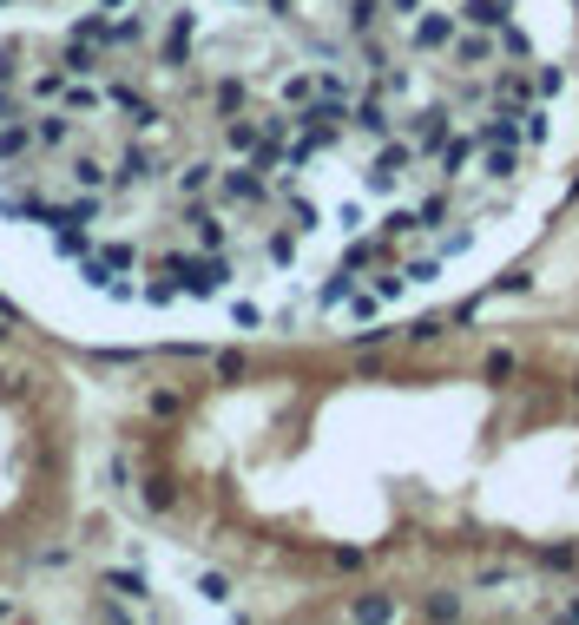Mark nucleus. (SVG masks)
<instances>
[{"label":"nucleus","instance_id":"f257e3e1","mask_svg":"<svg viewBox=\"0 0 579 625\" xmlns=\"http://www.w3.org/2000/svg\"><path fill=\"white\" fill-rule=\"evenodd\" d=\"M172 270L185 277L191 297H218L224 277H231V270H224V257H172Z\"/></svg>","mask_w":579,"mask_h":625},{"label":"nucleus","instance_id":"f03ea898","mask_svg":"<svg viewBox=\"0 0 579 625\" xmlns=\"http://www.w3.org/2000/svg\"><path fill=\"white\" fill-rule=\"evenodd\" d=\"M454 33H461V14H441V7H422V14H415V47L422 53H448Z\"/></svg>","mask_w":579,"mask_h":625},{"label":"nucleus","instance_id":"7ed1b4c3","mask_svg":"<svg viewBox=\"0 0 579 625\" xmlns=\"http://www.w3.org/2000/svg\"><path fill=\"white\" fill-rule=\"evenodd\" d=\"M520 382V349L514 343H494L481 356V389H494V395H507Z\"/></svg>","mask_w":579,"mask_h":625},{"label":"nucleus","instance_id":"20e7f679","mask_svg":"<svg viewBox=\"0 0 579 625\" xmlns=\"http://www.w3.org/2000/svg\"><path fill=\"white\" fill-rule=\"evenodd\" d=\"M461 14V27H481V33H501L507 20H514V0H461L454 7Z\"/></svg>","mask_w":579,"mask_h":625},{"label":"nucleus","instance_id":"39448f33","mask_svg":"<svg viewBox=\"0 0 579 625\" xmlns=\"http://www.w3.org/2000/svg\"><path fill=\"white\" fill-rule=\"evenodd\" d=\"M454 66H494V33H481V27H461L454 33Z\"/></svg>","mask_w":579,"mask_h":625},{"label":"nucleus","instance_id":"423d86ee","mask_svg":"<svg viewBox=\"0 0 579 625\" xmlns=\"http://www.w3.org/2000/svg\"><path fill=\"white\" fill-rule=\"evenodd\" d=\"M408 132H415V152H441V145H448V112L441 106H428V112H415V119H408Z\"/></svg>","mask_w":579,"mask_h":625},{"label":"nucleus","instance_id":"0eeeda50","mask_svg":"<svg viewBox=\"0 0 579 625\" xmlns=\"http://www.w3.org/2000/svg\"><path fill=\"white\" fill-rule=\"evenodd\" d=\"M461 612H468V599L454 593V586H428V593H422V619H435V625H454Z\"/></svg>","mask_w":579,"mask_h":625},{"label":"nucleus","instance_id":"6e6552de","mask_svg":"<svg viewBox=\"0 0 579 625\" xmlns=\"http://www.w3.org/2000/svg\"><path fill=\"white\" fill-rule=\"evenodd\" d=\"M533 566H540V573H579V540H547V547H533Z\"/></svg>","mask_w":579,"mask_h":625},{"label":"nucleus","instance_id":"1a4fd4ad","mask_svg":"<svg viewBox=\"0 0 579 625\" xmlns=\"http://www.w3.org/2000/svg\"><path fill=\"white\" fill-rule=\"evenodd\" d=\"M139 500L152 507V514H172V507H178V481H172V474H145Z\"/></svg>","mask_w":579,"mask_h":625},{"label":"nucleus","instance_id":"9d476101","mask_svg":"<svg viewBox=\"0 0 579 625\" xmlns=\"http://www.w3.org/2000/svg\"><path fill=\"white\" fill-rule=\"evenodd\" d=\"M395 612H402V599L395 593H362V599H349V619H395Z\"/></svg>","mask_w":579,"mask_h":625},{"label":"nucleus","instance_id":"9b49d317","mask_svg":"<svg viewBox=\"0 0 579 625\" xmlns=\"http://www.w3.org/2000/svg\"><path fill=\"white\" fill-rule=\"evenodd\" d=\"M448 329H454V323H448V316H415V323H408V329H402V343H415V349H435V343H441V336H448Z\"/></svg>","mask_w":579,"mask_h":625},{"label":"nucleus","instance_id":"f8f14e48","mask_svg":"<svg viewBox=\"0 0 579 625\" xmlns=\"http://www.w3.org/2000/svg\"><path fill=\"white\" fill-rule=\"evenodd\" d=\"M349 119H356L362 132H369V139H389V106H382V99H362V106L349 112Z\"/></svg>","mask_w":579,"mask_h":625},{"label":"nucleus","instance_id":"ddd939ff","mask_svg":"<svg viewBox=\"0 0 579 625\" xmlns=\"http://www.w3.org/2000/svg\"><path fill=\"white\" fill-rule=\"evenodd\" d=\"M533 290V270L527 264H514V270H501V277L487 283V297H527Z\"/></svg>","mask_w":579,"mask_h":625},{"label":"nucleus","instance_id":"4468645a","mask_svg":"<svg viewBox=\"0 0 579 625\" xmlns=\"http://www.w3.org/2000/svg\"><path fill=\"white\" fill-rule=\"evenodd\" d=\"M514 165H520L514 145H487V152H481V172L487 178H514Z\"/></svg>","mask_w":579,"mask_h":625},{"label":"nucleus","instance_id":"2eb2a0df","mask_svg":"<svg viewBox=\"0 0 579 625\" xmlns=\"http://www.w3.org/2000/svg\"><path fill=\"white\" fill-rule=\"evenodd\" d=\"M382 14H389V0H349V33H369Z\"/></svg>","mask_w":579,"mask_h":625},{"label":"nucleus","instance_id":"dca6fc26","mask_svg":"<svg viewBox=\"0 0 579 625\" xmlns=\"http://www.w3.org/2000/svg\"><path fill=\"white\" fill-rule=\"evenodd\" d=\"M224 139H231V152H257V145H264V125L231 119V132H224Z\"/></svg>","mask_w":579,"mask_h":625},{"label":"nucleus","instance_id":"f3484780","mask_svg":"<svg viewBox=\"0 0 579 625\" xmlns=\"http://www.w3.org/2000/svg\"><path fill=\"white\" fill-rule=\"evenodd\" d=\"M191 231H198V244H204V250H224V218L198 211V218H191Z\"/></svg>","mask_w":579,"mask_h":625},{"label":"nucleus","instance_id":"a211bd4d","mask_svg":"<svg viewBox=\"0 0 579 625\" xmlns=\"http://www.w3.org/2000/svg\"><path fill=\"white\" fill-rule=\"evenodd\" d=\"M283 99H290V106H310V99H316V79L310 73H290V79H283Z\"/></svg>","mask_w":579,"mask_h":625},{"label":"nucleus","instance_id":"6ab92c4d","mask_svg":"<svg viewBox=\"0 0 579 625\" xmlns=\"http://www.w3.org/2000/svg\"><path fill=\"white\" fill-rule=\"evenodd\" d=\"M33 132H40V145H66V139H73V125H66V112H53V119H40Z\"/></svg>","mask_w":579,"mask_h":625},{"label":"nucleus","instance_id":"aec40b11","mask_svg":"<svg viewBox=\"0 0 579 625\" xmlns=\"http://www.w3.org/2000/svg\"><path fill=\"white\" fill-rule=\"evenodd\" d=\"M329 566H336V573H362V566H369V547H336Z\"/></svg>","mask_w":579,"mask_h":625},{"label":"nucleus","instance_id":"412c9836","mask_svg":"<svg viewBox=\"0 0 579 625\" xmlns=\"http://www.w3.org/2000/svg\"><path fill=\"white\" fill-rule=\"evenodd\" d=\"M145 408H152L158 422H172V415H178V408H185V402H178L172 389H152V395H145Z\"/></svg>","mask_w":579,"mask_h":625},{"label":"nucleus","instance_id":"4be33fe9","mask_svg":"<svg viewBox=\"0 0 579 625\" xmlns=\"http://www.w3.org/2000/svg\"><path fill=\"white\" fill-rule=\"evenodd\" d=\"M441 218H448V191H435V198H422V211H415V224H428V231H435Z\"/></svg>","mask_w":579,"mask_h":625},{"label":"nucleus","instance_id":"5701e85b","mask_svg":"<svg viewBox=\"0 0 579 625\" xmlns=\"http://www.w3.org/2000/svg\"><path fill=\"white\" fill-rule=\"evenodd\" d=\"M27 139H33V125H7V132H0V158L27 152Z\"/></svg>","mask_w":579,"mask_h":625},{"label":"nucleus","instance_id":"b1692460","mask_svg":"<svg viewBox=\"0 0 579 625\" xmlns=\"http://www.w3.org/2000/svg\"><path fill=\"white\" fill-rule=\"evenodd\" d=\"M211 178H218V165H191V172L178 178V185H185L191 198H198V191H211Z\"/></svg>","mask_w":579,"mask_h":625},{"label":"nucleus","instance_id":"393cba45","mask_svg":"<svg viewBox=\"0 0 579 625\" xmlns=\"http://www.w3.org/2000/svg\"><path fill=\"white\" fill-rule=\"evenodd\" d=\"M244 369H251V362H244V349H224V356H218V375H224V382H244Z\"/></svg>","mask_w":579,"mask_h":625},{"label":"nucleus","instance_id":"a878e982","mask_svg":"<svg viewBox=\"0 0 579 625\" xmlns=\"http://www.w3.org/2000/svg\"><path fill=\"white\" fill-rule=\"evenodd\" d=\"M198 593H204V599H218V606H224V599H231V579H224V573H198Z\"/></svg>","mask_w":579,"mask_h":625},{"label":"nucleus","instance_id":"bb28decb","mask_svg":"<svg viewBox=\"0 0 579 625\" xmlns=\"http://www.w3.org/2000/svg\"><path fill=\"white\" fill-rule=\"evenodd\" d=\"M501 53H514V60H520V53H533V40H527V33L514 27V20H507V27H501Z\"/></svg>","mask_w":579,"mask_h":625},{"label":"nucleus","instance_id":"cd10ccee","mask_svg":"<svg viewBox=\"0 0 579 625\" xmlns=\"http://www.w3.org/2000/svg\"><path fill=\"white\" fill-rule=\"evenodd\" d=\"M501 99H533V79L527 73H501Z\"/></svg>","mask_w":579,"mask_h":625},{"label":"nucleus","instance_id":"c85d7f7f","mask_svg":"<svg viewBox=\"0 0 579 625\" xmlns=\"http://www.w3.org/2000/svg\"><path fill=\"white\" fill-rule=\"evenodd\" d=\"M106 586H112V593H132V599H145V579H139V573H106Z\"/></svg>","mask_w":579,"mask_h":625},{"label":"nucleus","instance_id":"c756f323","mask_svg":"<svg viewBox=\"0 0 579 625\" xmlns=\"http://www.w3.org/2000/svg\"><path fill=\"white\" fill-rule=\"evenodd\" d=\"M395 336H402V329H362V336H356V349H389Z\"/></svg>","mask_w":579,"mask_h":625},{"label":"nucleus","instance_id":"7c9ffc66","mask_svg":"<svg viewBox=\"0 0 579 625\" xmlns=\"http://www.w3.org/2000/svg\"><path fill=\"white\" fill-rule=\"evenodd\" d=\"M218 106H224V112L244 106V86H237V79H224V86H218Z\"/></svg>","mask_w":579,"mask_h":625},{"label":"nucleus","instance_id":"2f4dec72","mask_svg":"<svg viewBox=\"0 0 579 625\" xmlns=\"http://www.w3.org/2000/svg\"><path fill=\"white\" fill-rule=\"evenodd\" d=\"M402 277H408V283H435V277H441V264H435V257H428V264H408Z\"/></svg>","mask_w":579,"mask_h":625},{"label":"nucleus","instance_id":"473e14b6","mask_svg":"<svg viewBox=\"0 0 579 625\" xmlns=\"http://www.w3.org/2000/svg\"><path fill=\"white\" fill-rule=\"evenodd\" d=\"M533 93H540V99H553V93H560V66H547V73L533 79Z\"/></svg>","mask_w":579,"mask_h":625},{"label":"nucleus","instance_id":"72a5a7b5","mask_svg":"<svg viewBox=\"0 0 579 625\" xmlns=\"http://www.w3.org/2000/svg\"><path fill=\"white\" fill-rule=\"evenodd\" d=\"M73 178H79V185H106V172H99L93 158H79V165H73Z\"/></svg>","mask_w":579,"mask_h":625},{"label":"nucleus","instance_id":"f704fd0d","mask_svg":"<svg viewBox=\"0 0 579 625\" xmlns=\"http://www.w3.org/2000/svg\"><path fill=\"white\" fill-rule=\"evenodd\" d=\"M560 619H573V625H579V593H573V599H560Z\"/></svg>","mask_w":579,"mask_h":625},{"label":"nucleus","instance_id":"c9c22d12","mask_svg":"<svg viewBox=\"0 0 579 625\" xmlns=\"http://www.w3.org/2000/svg\"><path fill=\"white\" fill-rule=\"evenodd\" d=\"M395 14H422V0H389Z\"/></svg>","mask_w":579,"mask_h":625},{"label":"nucleus","instance_id":"e433bc0d","mask_svg":"<svg viewBox=\"0 0 579 625\" xmlns=\"http://www.w3.org/2000/svg\"><path fill=\"white\" fill-rule=\"evenodd\" d=\"M264 7H270V14H290V7H297V0H264Z\"/></svg>","mask_w":579,"mask_h":625},{"label":"nucleus","instance_id":"4c0bfd02","mask_svg":"<svg viewBox=\"0 0 579 625\" xmlns=\"http://www.w3.org/2000/svg\"><path fill=\"white\" fill-rule=\"evenodd\" d=\"M566 395H573V402H579V369H573V375H566Z\"/></svg>","mask_w":579,"mask_h":625},{"label":"nucleus","instance_id":"58836bf2","mask_svg":"<svg viewBox=\"0 0 579 625\" xmlns=\"http://www.w3.org/2000/svg\"><path fill=\"white\" fill-rule=\"evenodd\" d=\"M0 119H7V99H0Z\"/></svg>","mask_w":579,"mask_h":625},{"label":"nucleus","instance_id":"ea45409f","mask_svg":"<svg viewBox=\"0 0 579 625\" xmlns=\"http://www.w3.org/2000/svg\"><path fill=\"white\" fill-rule=\"evenodd\" d=\"M0 343H7V329H0Z\"/></svg>","mask_w":579,"mask_h":625}]
</instances>
